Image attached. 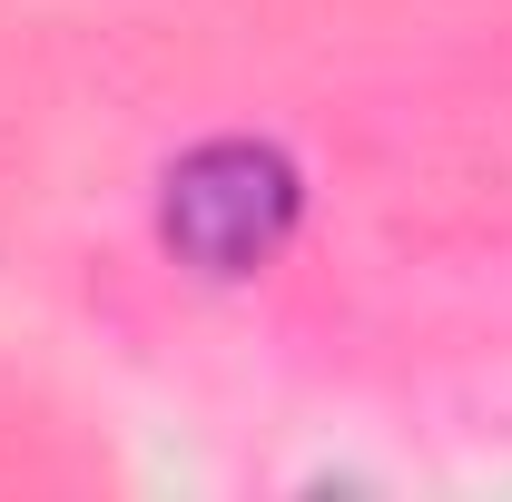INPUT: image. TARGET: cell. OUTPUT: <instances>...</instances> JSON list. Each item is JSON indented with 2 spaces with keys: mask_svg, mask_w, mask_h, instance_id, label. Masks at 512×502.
<instances>
[{
  "mask_svg": "<svg viewBox=\"0 0 512 502\" xmlns=\"http://www.w3.org/2000/svg\"><path fill=\"white\" fill-rule=\"evenodd\" d=\"M296 217H306V178H296V158L276 138H207L158 188V237L197 276L276 266L286 237H296Z\"/></svg>",
  "mask_w": 512,
  "mask_h": 502,
  "instance_id": "1",
  "label": "cell"
}]
</instances>
